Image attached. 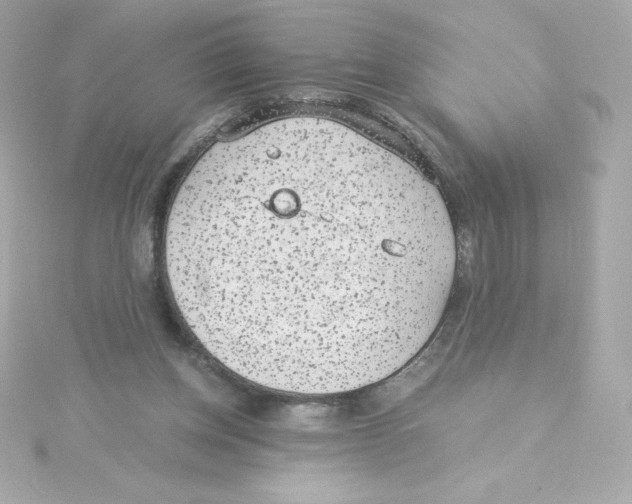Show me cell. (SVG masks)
<instances>
[{
    "mask_svg": "<svg viewBox=\"0 0 632 504\" xmlns=\"http://www.w3.org/2000/svg\"><path fill=\"white\" fill-rule=\"evenodd\" d=\"M171 291L240 377L302 395L398 372L435 332L456 242L411 164L338 122L276 120L213 145L168 217Z\"/></svg>",
    "mask_w": 632,
    "mask_h": 504,
    "instance_id": "obj_1",
    "label": "cell"
}]
</instances>
